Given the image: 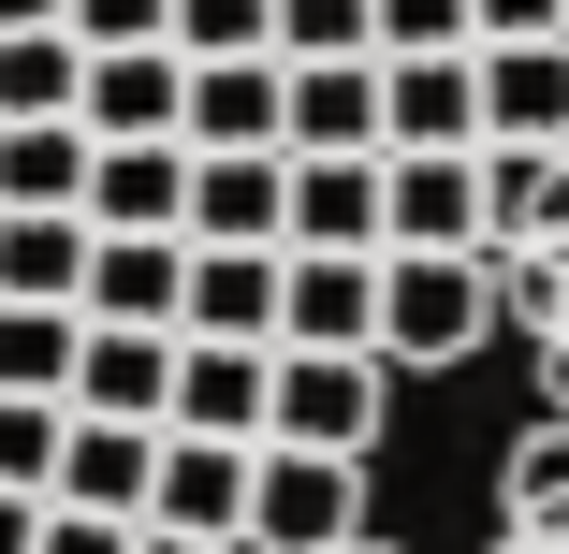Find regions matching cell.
<instances>
[{
    "label": "cell",
    "mask_w": 569,
    "mask_h": 554,
    "mask_svg": "<svg viewBox=\"0 0 569 554\" xmlns=\"http://www.w3.org/2000/svg\"><path fill=\"white\" fill-rule=\"evenodd\" d=\"M497 351V263L482 249H380V365L452 380Z\"/></svg>",
    "instance_id": "1"
},
{
    "label": "cell",
    "mask_w": 569,
    "mask_h": 554,
    "mask_svg": "<svg viewBox=\"0 0 569 554\" xmlns=\"http://www.w3.org/2000/svg\"><path fill=\"white\" fill-rule=\"evenodd\" d=\"M351 554H395V540H351Z\"/></svg>",
    "instance_id": "37"
},
{
    "label": "cell",
    "mask_w": 569,
    "mask_h": 554,
    "mask_svg": "<svg viewBox=\"0 0 569 554\" xmlns=\"http://www.w3.org/2000/svg\"><path fill=\"white\" fill-rule=\"evenodd\" d=\"M292 249H395V147H292Z\"/></svg>",
    "instance_id": "6"
},
{
    "label": "cell",
    "mask_w": 569,
    "mask_h": 554,
    "mask_svg": "<svg viewBox=\"0 0 569 554\" xmlns=\"http://www.w3.org/2000/svg\"><path fill=\"white\" fill-rule=\"evenodd\" d=\"M278 351H380V249H292L278 263Z\"/></svg>",
    "instance_id": "7"
},
{
    "label": "cell",
    "mask_w": 569,
    "mask_h": 554,
    "mask_svg": "<svg viewBox=\"0 0 569 554\" xmlns=\"http://www.w3.org/2000/svg\"><path fill=\"white\" fill-rule=\"evenodd\" d=\"M468 30L482 44H540V30H569V0H468Z\"/></svg>",
    "instance_id": "33"
},
{
    "label": "cell",
    "mask_w": 569,
    "mask_h": 554,
    "mask_svg": "<svg viewBox=\"0 0 569 554\" xmlns=\"http://www.w3.org/2000/svg\"><path fill=\"white\" fill-rule=\"evenodd\" d=\"M438 44H482L468 0H380V59H438Z\"/></svg>",
    "instance_id": "30"
},
{
    "label": "cell",
    "mask_w": 569,
    "mask_h": 554,
    "mask_svg": "<svg viewBox=\"0 0 569 554\" xmlns=\"http://www.w3.org/2000/svg\"><path fill=\"white\" fill-rule=\"evenodd\" d=\"M176 59H278V0H176Z\"/></svg>",
    "instance_id": "27"
},
{
    "label": "cell",
    "mask_w": 569,
    "mask_h": 554,
    "mask_svg": "<svg viewBox=\"0 0 569 554\" xmlns=\"http://www.w3.org/2000/svg\"><path fill=\"white\" fill-rule=\"evenodd\" d=\"M59 423H73V394H0V482H59Z\"/></svg>",
    "instance_id": "29"
},
{
    "label": "cell",
    "mask_w": 569,
    "mask_h": 554,
    "mask_svg": "<svg viewBox=\"0 0 569 554\" xmlns=\"http://www.w3.org/2000/svg\"><path fill=\"white\" fill-rule=\"evenodd\" d=\"M73 16V0H0V30H59Z\"/></svg>",
    "instance_id": "36"
},
{
    "label": "cell",
    "mask_w": 569,
    "mask_h": 554,
    "mask_svg": "<svg viewBox=\"0 0 569 554\" xmlns=\"http://www.w3.org/2000/svg\"><path fill=\"white\" fill-rule=\"evenodd\" d=\"M190 249H292V147H190Z\"/></svg>",
    "instance_id": "5"
},
{
    "label": "cell",
    "mask_w": 569,
    "mask_h": 554,
    "mask_svg": "<svg viewBox=\"0 0 569 554\" xmlns=\"http://www.w3.org/2000/svg\"><path fill=\"white\" fill-rule=\"evenodd\" d=\"M380 147H482V44L380 59Z\"/></svg>",
    "instance_id": "9"
},
{
    "label": "cell",
    "mask_w": 569,
    "mask_h": 554,
    "mask_svg": "<svg viewBox=\"0 0 569 554\" xmlns=\"http://www.w3.org/2000/svg\"><path fill=\"white\" fill-rule=\"evenodd\" d=\"M147 482H161V423H102V409H73L59 423V511H118V525H147Z\"/></svg>",
    "instance_id": "12"
},
{
    "label": "cell",
    "mask_w": 569,
    "mask_h": 554,
    "mask_svg": "<svg viewBox=\"0 0 569 554\" xmlns=\"http://www.w3.org/2000/svg\"><path fill=\"white\" fill-rule=\"evenodd\" d=\"M88 219H102V234H190V147L176 132H102Z\"/></svg>",
    "instance_id": "11"
},
{
    "label": "cell",
    "mask_w": 569,
    "mask_h": 554,
    "mask_svg": "<svg viewBox=\"0 0 569 554\" xmlns=\"http://www.w3.org/2000/svg\"><path fill=\"white\" fill-rule=\"evenodd\" d=\"M102 234V219H88ZM176 292H190V234H102L88 249V321H161L176 336Z\"/></svg>",
    "instance_id": "20"
},
{
    "label": "cell",
    "mask_w": 569,
    "mask_h": 554,
    "mask_svg": "<svg viewBox=\"0 0 569 554\" xmlns=\"http://www.w3.org/2000/svg\"><path fill=\"white\" fill-rule=\"evenodd\" d=\"M73 102H88L73 30H0V118H73Z\"/></svg>",
    "instance_id": "24"
},
{
    "label": "cell",
    "mask_w": 569,
    "mask_h": 554,
    "mask_svg": "<svg viewBox=\"0 0 569 554\" xmlns=\"http://www.w3.org/2000/svg\"><path fill=\"white\" fill-rule=\"evenodd\" d=\"M88 306H0V394H73Z\"/></svg>",
    "instance_id": "26"
},
{
    "label": "cell",
    "mask_w": 569,
    "mask_h": 554,
    "mask_svg": "<svg viewBox=\"0 0 569 554\" xmlns=\"http://www.w3.org/2000/svg\"><path fill=\"white\" fill-rule=\"evenodd\" d=\"M395 249H482V147H395Z\"/></svg>",
    "instance_id": "17"
},
{
    "label": "cell",
    "mask_w": 569,
    "mask_h": 554,
    "mask_svg": "<svg viewBox=\"0 0 569 554\" xmlns=\"http://www.w3.org/2000/svg\"><path fill=\"white\" fill-rule=\"evenodd\" d=\"M555 175H569V147H482V263L540 234V204H555Z\"/></svg>",
    "instance_id": "25"
},
{
    "label": "cell",
    "mask_w": 569,
    "mask_h": 554,
    "mask_svg": "<svg viewBox=\"0 0 569 554\" xmlns=\"http://www.w3.org/2000/svg\"><path fill=\"white\" fill-rule=\"evenodd\" d=\"M176 147H278V59H190Z\"/></svg>",
    "instance_id": "22"
},
{
    "label": "cell",
    "mask_w": 569,
    "mask_h": 554,
    "mask_svg": "<svg viewBox=\"0 0 569 554\" xmlns=\"http://www.w3.org/2000/svg\"><path fill=\"white\" fill-rule=\"evenodd\" d=\"M132 540H147V525H118V511H59V496H44V540H30V554H132Z\"/></svg>",
    "instance_id": "32"
},
{
    "label": "cell",
    "mask_w": 569,
    "mask_h": 554,
    "mask_svg": "<svg viewBox=\"0 0 569 554\" xmlns=\"http://www.w3.org/2000/svg\"><path fill=\"white\" fill-rule=\"evenodd\" d=\"M73 44H176V0H73Z\"/></svg>",
    "instance_id": "31"
},
{
    "label": "cell",
    "mask_w": 569,
    "mask_h": 554,
    "mask_svg": "<svg viewBox=\"0 0 569 554\" xmlns=\"http://www.w3.org/2000/svg\"><path fill=\"white\" fill-rule=\"evenodd\" d=\"M249 467H263V437H161L147 525H176V540H234V525H249Z\"/></svg>",
    "instance_id": "10"
},
{
    "label": "cell",
    "mask_w": 569,
    "mask_h": 554,
    "mask_svg": "<svg viewBox=\"0 0 569 554\" xmlns=\"http://www.w3.org/2000/svg\"><path fill=\"white\" fill-rule=\"evenodd\" d=\"M30 540H44V496H30V482H0V554H30Z\"/></svg>",
    "instance_id": "34"
},
{
    "label": "cell",
    "mask_w": 569,
    "mask_h": 554,
    "mask_svg": "<svg viewBox=\"0 0 569 554\" xmlns=\"http://www.w3.org/2000/svg\"><path fill=\"white\" fill-rule=\"evenodd\" d=\"M161 394H176V336H161V321H88L73 409H102V423H161Z\"/></svg>",
    "instance_id": "19"
},
{
    "label": "cell",
    "mask_w": 569,
    "mask_h": 554,
    "mask_svg": "<svg viewBox=\"0 0 569 554\" xmlns=\"http://www.w3.org/2000/svg\"><path fill=\"white\" fill-rule=\"evenodd\" d=\"M263 394H278V351H249V336H176L161 437H263Z\"/></svg>",
    "instance_id": "8"
},
{
    "label": "cell",
    "mask_w": 569,
    "mask_h": 554,
    "mask_svg": "<svg viewBox=\"0 0 569 554\" xmlns=\"http://www.w3.org/2000/svg\"><path fill=\"white\" fill-rule=\"evenodd\" d=\"M380 409H395L380 351H278L263 437H292V453H380Z\"/></svg>",
    "instance_id": "4"
},
{
    "label": "cell",
    "mask_w": 569,
    "mask_h": 554,
    "mask_svg": "<svg viewBox=\"0 0 569 554\" xmlns=\"http://www.w3.org/2000/svg\"><path fill=\"white\" fill-rule=\"evenodd\" d=\"M482 554H569V409H540L497 453V540Z\"/></svg>",
    "instance_id": "13"
},
{
    "label": "cell",
    "mask_w": 569,
    "mask_h": 554,
    "mask_svg": "<svg viewBox=\"0 0 569 554\" xmlns=\"http://www.w3.org/2000/svg\"><path fill=\"white\" fill-rule=\"evenodd\" d=\"M497 351L540 380V409H569V175L540 204V234L497 249Z\"/></svg>",
    "instance_id": "3"
},
{
    "label": "cell",
    "mask_w": 569,
    "mask_h": 554,
    "mask_svg": "<svg viewBox=\"0 0 569 554\" xmlns=\"http://www.w3.org/2000/svg\"><path fill=\"white\" fill-rule=\"evenodd\" d=\"M102 132L88 118H0V204H88Z\"/></svg>",
    "instance_id": "23"
},
{
    "label": "cell",
    "mask_w": 569,
    "mask_h": 554,
    "mask_svg": "<svg viewBox=\"0 0 569 554\" xmlns=\"http://www.w3.org/2000/svg\"><path fill=\"white\" fill-rule=\"evenodd\" d=\"M278 147H380V59H278Z\"/></svg>",
    "instance_id": "16"
},
{
    "label": "cell",
    "mask_w": 569,
    "mask_h": 554,
    "mask_svg": "<svg viewBox=\"0 0 569 554\" xmlns=\"http://www.w3.org/2000/svg\"><path fill=\"white\" fill-rule=\"evenodd\" d=\"M278 263H292V249H190L176 336H249V351H278Z\"/></svg>",
    "instance_id": "18"
},
{
    "label": "cell",
    "mask_w": 569,
    "mask_h": 554,
    "mask_svg": "<svg viewBox=\"0 0 569 554\" xmlns=\"http://www.w3.org/2000/svg\"><path fill=\"white\" fill-rule=\"evenodd\" d=\"M278 59H380V0H278Z\"/></svg>",
    "instance_id": "28"
},
{
    "label": "cell",
    "mask_w": 569,
    "mask_h": 554,
    "mask_svg": "<svg viewBox=\"0 0 569 554\" xmlns=\"http://www.w3.org/2000/svg\"><path fill=\"white\" fill-rule=\"evenodd\" d=\"M176 102H190L176 44H88V102H73L88 132H176Z\"/></svg>",
    "instance_id": "21"
},
{
    "label": "cell",
    "mask_w": 569,
    "mask_h": 554,
    "mask_svg": "<svg viewBox=\"0 0 569 554\" xmlns=\"http://www.w3.org/2000/svg\"><path fill=\"white\" fill-rule=\"evenodd\" d=\"M132 554H249V540H176V525H147Z\"/></svg>",
    "instance_id": "35"
},
{
    "label": "cell",
    "mask_w": 569,
    "mask_h": 554,
    "mask_svg": "<svg viewBox=\"0 0 569 554\" xmlns=\"http://www.w3.org/2000/svg\"><path fill=\"white\" fill-rule=\"evenodd\" d=\"M88 204H0V306H88Z\"/></svg>",
    "instance_id": "15"
},
{
    "label": "cell",
    "mask_w": 569,
    "mask_h": 554,
    "mask_svg": "<svg viewBox=\"0 0 569 554\" xmlns=\"http://www.w3.org/2000/svg\"><path fill=\"white\" fill-rule=\"evenodd\" d=\"M482 147H569V30L482 44Z\"/></svg>",
    "instance_id": "14"
},
{
    "label": "cell",
    "mask_w": 569,
    "mask_h": 554,
    "mask_svg": "<svg viewBox=\"0 0 569 554\" xmlns=\"http://www.w3.org/2000/svg\"><path fill=\"white\" fill-rule=\"evenodd\" d=\"M234 540H249V554H351V540H380V525H366V453H292V437H263Z\"/></svg>",
    "instance_id": "2"
}]
</instances>
